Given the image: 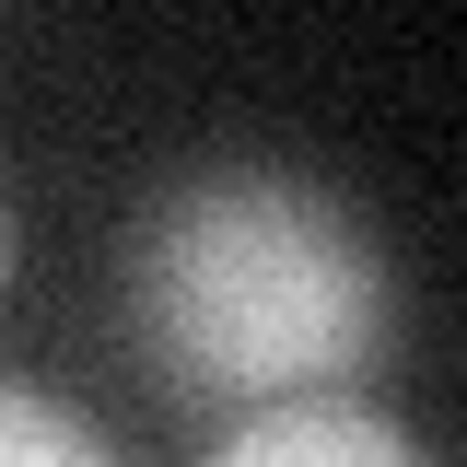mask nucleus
<instances>
[{"label":"nucleus","mask_w":467,"mask_h":467,"mask_svg":"<svg viewBox=\"0 0 467 467\" xmlns=\"http://www.w3.org/2000/svg\"><path fill=\"white\" fill-rule=\"evenodd\" d=\"M129 327L175 398H339L386 350V269L304 175H199L129 245Z\"/></svg>","instance_id":"nucleus-1"},{"label":"nucleus","mask_w":467,"mask_h":467,"mask_svg":"<svg viewBox=\"0 0 467 467\" xmlns=\"http://www.w3.org/2000/svg\"><path fill=\"white\" fill-rule=\"evenodd\" d=\"M211 467H420V444H409L398 420L350 409V398H292L269 420H245Z\"/></svg>","instance_id":"nucleus-2"},{"label":"nucleus","mask_w":467,"mask_h":467,"mask_svg":"<svg viewBox=\"0 0 467 467\" xmlns=\"http://www.w3.org/2000/svg\"><path fill=\"white\" fill-rule=\"evenodd\" d=\"M0 467H117L82 420L58 398H36V386H0Z\"/></svg>","instance_id":"nucleus-3"},{"label":"nucleus","mask_w":467,"mask_h":467,"mask_svg":"<svg viewBox=\"0 0 467 467\" xmlns=\"http://www.w3.org/2000/svg\"><path fill=\"white\" fill-rule=\"evenodd\" d=\"M0 281H12V211H0Z\"/></svg>","instance_id":"nucleus-4"}]
</instances>
